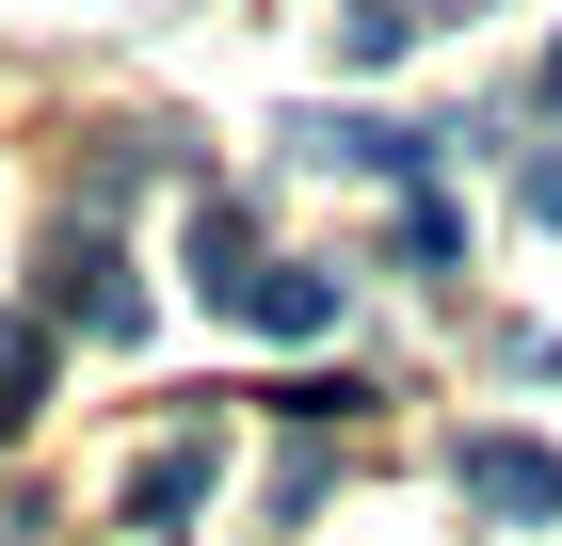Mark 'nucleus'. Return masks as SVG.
Instances as JSON below:
<instances>
[{"label":"nucleus","instance_id":"obj_8","mask_svg":"<svg viewBox=\"0 0 562 546\" xmlns=\"http://www.w3.org/2000/svg\"><path fill=\"white\" fill-rule=\"evenodd\" d=\"M33 386H48V322H0V419H16Z\"/></svg>","mask_w":562,"mask_h":546},{"label":"nucleus","instance_id":"obj_7","mask_svg":"<svg viewBox=\"0 0 562 546\" xmlns=\"http://www.w3.org/2000/svg\"><path fill=\"white\" fill-rule=\"evenodd\" d=\"M434 257H450V193H434V177H402V274H434Z\"/></svg>","mask_w":562,"mask_h":546},{"label":"nucleus","instance_id":"obj_9","mask_svg":"<svg viewBox=\"0 0 562 546\" xmlns=\"http://www.w3.org/2000/svg\"><path fill=\"white\" fill-rule=\"evenodd\" d=\"M515 193H530V225H562V161H530V177H515Z\"/></svg>","mask_w":562,"mask_h":546},{"label":"nucleus","instance_id":"obj_5","mask_svg":"<svg viewBox=\"0 0 562 546\" xmlns=\"http://www.w3.org/2000/svg\"><path fill=\"white\" fill-rule=\"evenodd\" d=\"M241 274H258V225H241V210H193V290L241 305Z\"/></svg>","mask_w":562,"mask_h":546},{"label":"nucleus","instance_id":"obj_3","mask_svg":"<svg viewBox=\"0 0 562 546\" xmlns=\"http://www.w3.org/2000/svg\"><path fill=\"white\" fill-rule=\"evenodd\" d=\"M241 322L258 337H338V274H322V257H258V274H241Z\"/></svg>","mask_w":562,"mask_h":546},{"label":"nucleus","instance_id":"obj_2","mask_svg":"<svg viewBox=\"0 0 562 546\" xmlns=\"http://www.w3.org/2000/svg\"><path fill=\"white\" fill-rule=\"evenodd\" d=\"M48 305H65V322H81V337H130V322H145V290H130V257L97 242V225H65V274H48Z\"/></svg>","mask_w":562,"mask_h":546},{"label":"nucleus","instance_id":"obj_11","mask_svg":"<svg viewBox=\"0 0 562 546\" xmlns=\"http://www.w3.org/2000/svg\"><path fill=\"white\" fill-rule=\"evenodd\" d=\"M547 370H562V354H547Z\"/></svg>","mask_w":562,"mask_h":546},{"label":"nucleus","instance_id":"obj_6","mask_svg":"<svg viewBox=\"0 0 562 546\" xmlns=\"http://www.w3.org/2000/svg\"><path fill=\"white\" fill-rule=\"evenodd\" d=\"M418 33H434L418 0H353V16H338V65H402V48H418Z\"/></svg>","mask_w":562,"mask_h":546},{"label":"nucleus","instance_id":"obj_4","mask_svg":"<svg viewBox=\"0 0 562 546\" xmlns=\"http://www.w3.org/2000/svg\"><path fill=\"white\" fill-rule=\"evenodd\" d=\"M193 499H210V450H193V434L130 466V531H177V514H193Z\"/></svg>","mask_w":562,"mask_h":546},{"label":"nucleus","instance_id":"obj_10","mask_svg":"<svg viewBox=\"0 0 562 546\" xmlns=\"http://www.w3.org/2000/svg\"><path fill=\"white\" fill-rule=\"evenodd\" d=\"M547 97H562V48H547Z\"/></svg>","mask_w":562,"mask_h":546},{"label":"nucleus","instance_id":"obj_1","mask_svg":"<svg viewBox=\"0 0 562 546\" xmlns=\"http://www.w3.org/2000/svg\"><path fill=\"white\" fill-rule=\"evenodd\" d=\"M450 499H467V514H498V531H530V514H562V450H547V434H467Z\"/></svg>","mask_w":562,"mask_h":546}]
</instances>
